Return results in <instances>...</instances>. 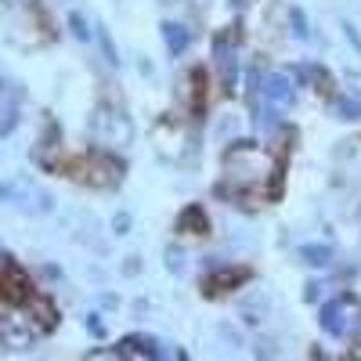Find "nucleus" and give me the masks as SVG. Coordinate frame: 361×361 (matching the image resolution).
Masks as SVG:
<instances>
[{
	"instance_id": "1",
	"label": "nucleus",
	"mask_w": 361,
	"mask_h": 361,
	"mask_svg": "<svg viewBox=\"0 0 361 361\" xmlns=\"http://www.w3.org/2000/svg\"><path fill=\"white\" fill-rule=\"evenodd\" d=\"M322 329L336 340L361 343V300L350 293H340L336 300H329L322 307Z\"/></svg>"
},
{
	"instance_id": "2",
	"label": "nucleus",
	"mask_w": 361,
	"mask_h": 361,
	"mask_svg": "<svg viewBox=\"0 0 361 361\" xmlns=\"http://www.w3.org/2000/svg\"><path fill=\"white\" fill-rule=\"evenodd\" d=\"M90 130H94V141L105 148V152H123V148H130V141H134L130 116L123 109H112V105H102L98 109Z\"/></svg>"
},
{
	"instance_id": "3",
	"label": "nucleus",
	"mask_w": 361,
	"mask_h": 361,
	"mask_svg": "<svg viewBox=\"0 0 361 361\" xmlns=\"http://www.w3.org/2000/svg\"><path fill=\"white\" fill-rule=\"evenodd\" d=\"M0 199H4L8 206H15V209H22V214H33V217H40V214H51V195L37 185V180H29V177H11V180H4L0 185Z\"/></svg>"
},
{
	"instance_id": "4",
	"label": "nucleus",
	"mask_w": 361,
	"mask_h": 361,
	"mask_svg": "<svg viewBox=\"0 0 361 361\" xmlns=\"http://www.w3.org/2000/svg\"><path fill=\"white\" fill-rule=\"evenodd\" d=\"M76 170L80 173H73V177L87 180V185H94V188H112V185H119V177H123V166H119L112 156H105V148L94 152V156H87Z\"/></svg>"
},
{
	"instance_id": "5",
	"label": "nucleus",
	"mask_w": 361,
	"mask_h": 361,
	"mask_svg": "<svg viewBox=\"0 0 361 361\" xmlns=\"http://www.w3.org/2000/svg\"><path fill=\"white\" fill-rule=\"evenodd\" d=\"M260 98L267 102V109H275V112L293 109V102H296L293 76L289 73H267V76H260Z\"/></svg>"
},
{
	"instance_id": "6",
	"label": "nucleus",
	"mask_w": 361,
	"mask_h": 361,
	"mask_svg": "<svg viewBox=\"0 0 361 361\" xmlns=\"http://www.w3.org/2000/svg\"><path fill=\"white\" fill-rule=\"evenodd\" d=\"M29 296H33V286H29L25 271L8 260L4 267H0V300H8V304H25Z\"/></svg>"
},
{
	"instance_id": "7",
	"label": "nucleus",
	"mask_w": 361,
	"mask_h": 361,
	"mask_svg": "<svg viewBox=\"0 0 361 361\" xmlns=\"http://www.w3.org/2000/svg\"><path fill=\"white\" fill-rule=\"evenodd\" d=\"M37 336V329L29 318H18V314H8V318H0V343H4L8 350H25L29 343H33Z\"/></svg>"
},
{
	"instance_id": "8",
	"label": "nucleus",
	"mask_w": 361,
	"mask_h": 361,
	"mask_svg": "<svg viewBox=\"0 0 361 361\" xmlns=\"http://www.w3.org/2000/svg\"><path fill=\"white\" fill-rule=\"evenodd\" d=\"M18 123V90L11 83H0V137H8Z\"/></svg>"
},
{
	"instance_id": "9",
	"label": "nucleus",
	"mask_w": 361,
	"mask_h": 361,
	"mask_svg": "<svg viewBox=\"0 0 361 361\" xmlns=\"http://www.w3.org/2000/svg\"><path fill=\"white\" fill-rule=\"evenodd\" d=\"M25 307L29 311H33V329H37V333H47V329H54L58 325V311H54V304H51V300H44V296H29L25 300Z\"/></svg>"
},
{
	"instance_id": "10",
	"label": "nucleus",
	"mask_w": 361,
	"mask_h": 361,
	"mask_svg": "<svg viewBox=\"0 0 361 361\" xmlns=\"http://www.w3.org/2000/svg\"><path fill=\"white\" fill-rule=\"evenodd\" d=\"M217 69H221L224 83L231 87V83H235V73H238V58H235V40H217Z\"/></svg>"
},
{
	"instance_id": "11",
	"label": "nucleus",
	"mask_w": 361,
	"mask_h": 361,
	"mask_svg": "<svg viewBox=\"0 0 361 361\" xmlns=\"http://www.w3.org/2000/svg\"><path fill=\"white\" fill-rule=\"evenodd\" d=\"M163 40H166V51L177 58V54H185V47L192 44V33L185 25H177V22H163Z\"/></svg>"
},
{
	"instance_id": "12",
	"label": "nucleus",
	"mask_w": 361,
	"mask_h": 361,
	"mask_svg": "<svg viewBox=\"0 0 361 361\" xmlns=\"http://www.w3.org/2000/svg\"><path fill=\"white\" fill-rule=\"evenodd\" d=\"M300 257H304V264H311V267H325L329 260H333V250L329 246H304Z\"/></svg>"
},
{
	"instance_id": "13",
	"label": "nucleus",
	"mask_w": 361,
	"mask_h": 361,
	"mask_svg": "<svg viewBox=\"0 0 361 361\" xmlns=\"http://www.w3.org/2000/svg\"><path fill=\"white\" fill-rule=\"evenodd\" d=\"M69 25H73V37H76V40H90V29H87V18H83L80 11H73V15H69Z\"/></svg>"
},
{
	"instance_id": "14",
	"label": "nucleus",
	"mask_w": 361,
	"mask_h": 361,
	"mask_svg": "<svg viewBox=\"0 0 361 361\" xmlns=\"http://www.w3.org/2000/svg\"><path fill=\"white\" fill-rule=\"evenodd\" d=\"M336 112H340V119H357V116H361V105L350 102V98H340V102H336Z\"/></svg>"
},
{
	"instance_id": "15",
	"label": "nucleus",
	"mask_w": 361,
	"mask_h": 361,
	"mask_svg": "<svg viewBox=\"0 0 361 361\" xmlns=\"http://www.w3.org/2000/svg\"><path fill=\"white\" fill-rule=\"evenodd\" d=\"M98 40H102V51H105V58H109V66H119V58H116V44H112V37L105 33V29L98 33Z\"/></svg>"
},
{
	"instance_id": "16",
	"label": "nucleus",
	"mask_w": 361,
	"mask_h": 361,
	"mask_svg": "<svg viewBox=\"0 0 361 361\" xmlns=\"http://www.w3.org/2000/svg\"><path fill=\"white\" fill-rule=\"evenodd\" d=\"M87 329H90V336H105V325L98 314H87Z\"/></svg>"
},
{
	"instance_id": "17",
	"label": "nucleus",
	"mask_w": 361,
	"mask_h": 361,
	"mask_svg": "<svg viewBox=\"0 0 361 361\" xmlns=\"http://www.w3.org/2000/svg\"><path fill=\"white\" fill-rule=\"evenodd\" d=\"M4 4H11V8H18V4H25V0H4Z\"/></svg>"
},
{
	"instance_id": "18",
	"label": "nucleus",
	"mask_w": 361,
	"mask_h": 361,
	"mask_svg": "<svg viewBox=\"0 0 361 361\" xmlns=\"http://www.w3.org/2000/svg\"><path fill=\"white\" fill-rule=\"evenodd\" d=\"M163 4H177V0H163Z\"/></svg>"
}]
</instances>
